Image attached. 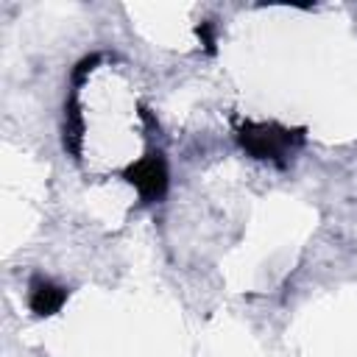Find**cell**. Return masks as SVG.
Listing matches in <instances>:
<instances>
[{"label": "cell", "mask_w": 357, "mask_h": 357, "mask_svg": "<svg viewBox=\"0 0 357 357\" xmlns=\"http://www.w3.org/2000/svg\"><path fill=\"white\" fill-rule=\"evenodd\" d=\"M243 142L257 153V156H279L287 145H290V134L287 131H279V134H273V131H268V128H259V131H251V134H245L243 131Z\"/></svg>", "instance_id": "6da1fadb"}, {"label": "cell", "mask_w": 357, "mask_h": 357, "mask_svg": "<svg viewBox=\"0 0 357 357\" xmlns=\"http://www.w3.org/2000/svg\"><path fill=\"white\" fill-rule=\"evenodd\" d=\"M131 176H134L131 181L139 187V192L145 198H153V195H159L165 190V167H162L159 159H148V162L137 165L131 170Z\"/></svg>", "instance_id": "7a4b0ae2"}, {"label": "cell", "mask_w": 357, "mask_h": 357, "mask_svg": "<svg viewBox=\"0 0 357 357\" xmlns=\"http://www.w3.org/2000/svg\"><path fill=\"white\" fill-rule=\"evenodd\" d=\"M61 301H64V290L53 287L50 282H36L33 290H31V307H33V312H39V315H47V312L59 310Z\"/></svg>", "instance_id": "3957f363"}]
</instances>
